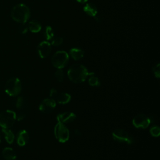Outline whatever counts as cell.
<instances>
[{
	"label": "cell",
	"instance_id": "cell-1",
	"mask_svg": "<svg viewBox=\"0 0 160 160\" xmlns=\"http://www.w3.org/2000/svg\"><path fill=\"white\" fill-rule=\"evenodd\" d=\"M94 74V72H89L87 68L80 64H72L68 71L69 79L74 83H81L84 81L88 76Z\"/></svg>",
	"mask_w": 160,
	"mask_h": 160
},
{
	"label": "cell",
	"instance_id": "cell-2",
	"mask_svg": "<svg viewBox=\"0 0 160 160\" xmlns=\"http://www.w3.org/2000/svg\"><path fill=\"white\" fill-rule=\"evenodd\" d=\"M31 15V11L28 6L20 3L14 6L11 11L12 19L18 22L23 24L26 23L29 19Z\"/></svg>",
	"mask_w": 160,
	"mask_h": 160
},
{
	"label": "cell",
	"instance_id": "cell-3",
	"mask_svg": "<svg viewBox=\"0 0 160 160\" xmlns=\"http://www.w3.org/2000/svg\"><path fill=\"white\" fill-rule=\"evenodd\" d=\"M4 89L6 93L9 96H16L21 91V82L18 78H11L6 81Z\"/></svg>",
	"mask_w": 160,
	"mask_h": 160
},
{
	"label": "cell",
	"instance_id": "cell-4",
	"mask_svg": "<svg viewBox=\"0 0 160 160\" xmlns=\"http://www.w3.org/2000/svg\"><path fill=\"white\" fill-rule=\"evenodd\" d=\"M16 119V114L12 110H5L0 113V126L2 128H11Z\"/></svg>",
	"mask_w": 160,
	"mask_h": 160
},
{
	"label": "cell",
	"instance_id": "cell-5",
	"mask_svg": "<svg viewBox=\"0 0 160 160\" xmlns=\"http://www.w3.org/2000/svg\"><path fill=\"white\" fill-rule=\"evenodd\" d=\"M69 54L64 51L56 52L51 58V62L54 67L58 69H62L69 62Z\"/></svg>",
	"mask_w": 160,
	"mask_h": 160
},
{
	"label": "cell",
	"instance_id": "cell-6",
	"mask_svg": "<svg viewBox=\"0 0 160 160\" xmlns=\"http://www.w3.org/2000/svg\"><path fill=\"white\" fill-rule=\"evenodd\" d=\"M54 134L56 139L62 143L66 142L69 138V131L65 124L58 122L54 128Z\"/></svg>",
	"mask_w": 160,
	"mask_h": 160
},
{
	"label": "cell",
	"instance_id": "cell-7",
	"mask_svg": "<svg viewBox=\"0 0 160 160\" xmlns=\"http://www.w3.org/2000/svg\"><path fill=\"white\" fill-rule=\"evenodd\" d=\"M151 119L144 114H139L134 117L132 119L133 126L139 129H146L151 124Z\"/></svg>",
	"mask_w": 160,
	"mask_h": 160
},
{
	"label": "cell",
	"instance_id": "cell-8",
	"mask_svg": "<svg viewBox=\"0 0 160 160\" xmlns=\"http://www.w3.org/2000/svg\"><path fill=\"white\" fill-rule=\"evenodd\" d=\"M56 106V103L54 99L46 98L42 100V101L41 102L39 106V109L42 112L49 113L53 111Z\"/></svg>",
	"mask_w": 160,
	"mask_h": 160
},
{
	"label": "cell",
	"instance_id": "cell-9",
	"mask_svg": "<svg viewBox=\"0 0 160 160\" xmlns=\"http://www.w3.org/2000/svg\"><path fill=\"white\" fill-rule=\"evenodd\" d=\"M37 49L39 57L42 59L46 58L51 53V46L49 42L42 41L38 45Z\"/></svg>",
	"mask_w": 160,
	"mask_h": 160
},
{
	"label": "cell",
	"instance_id": "cell-10",
	"mask_svg": "<svg viewBox=\"0 0 160 160\" xmlns=\"http://www.w3.org/2000/svg\"><path fill=\"white\" fill-rule=\"evenodd\" d=\"M128 133L122 129H116L112 132V136L114 140L119 142H126L129 138Z\"/></svg>",
	"mask_w": 160,
	"mask_h": 160
},
{
	"label": "cell",
	"instance_id": "cell-11",
	"mask_svg": "<svg viewBox=\"0 0 160 160\" xmlns=\"http://www.w3.org/2000/svg\"><path fill=\"white\" fill-rule=\"evenodd\" d=\"M76 114L72 112H64L63 113L59 114L56 117L58 121L63 124L71 122L76 119Z\"/></svg>",
	"mask_w": 160,
	"mask_h": 160
},
{
	"label": "cell",
	"instance_id": "cell-12",
	"mask_svg": "<svg viewBox=\"0 0 160 160\" xmlns=\"http://www.w3.org/2000/svg\"><path fill=\"white\" fill-rule=\"evenodd\" d=\"M83 10L84 12L94 18H95L96 20H98V18H96L97 14H98V9L97 7L93 3H87L83 8Z\"/></svg>",
	"mask_w": 160,
	"mask_h": 160
},
{
	"label": "cell",
	"instance_id": "cell-13",
	"mask_svg": "<svg viewBox=\"0 0 160 160\" xmlns=\"http://www.w3.org/2000/svg\"><path fill=\"white\" fill-rule=\"evenodd\" d=\"M29 141V134L26 130H21L19 132L17 137V143L20 146L26 145Z\"/></svg>",
	"mask_w": 160,
	"mask_h": 160
},
{
	"label": "cell",
	"instance_id": "cell-14",
	"mask_svg": "<svg viewBox=\"0 0 160 160\" xmlns=\"http://www.w3.org/2000/svg\"><path fill=\"white\" fill-rule=\"evenodd\" d=\"M2 155L6 160H15L16 159V153L11 148H4L2 151Z\"/></svg>",
	"mask_w": 160,
	"mask_h": 160
},
{
	"label": "cell",
	"instance_id": "cell-15",
	"mask_svg": "<svg viewBox=\"0 0 160 160\" xmlns=\"http://www.w3.org/2000/svg\"><path fill=\"white\" fill-rule=\"evenodd\" d=\"M69 54L71 57L74 60H79L82 58L84 54V52L80 48H72L69 50Z\"/></svg>",
	"mask_w": 160,
	"mask_h": 160
},
{
	"label": "cell",
	"instance_id": "cell-16",
	"mask_svg": "<svg viewBox=\"0 0 160 160\" xmlns=\"http://www.w3.org/2000/svg\"><path fill=\"white\" fill-rule=\"evenodd\" d=\"M71 99L70 94L66 92H61L56 96L57 102L61 104H66L68 103Z\"/></svg>",
	"mask_w": 160,
	"mask_h": 160
},
{
	"label": "cell",
	"instance_id": "cell-17",
	"mask_svg": "<svg viewBox=\"0 0 160 160\" xmlns=\"http://www.w3.org/2000/svg\"><path fill=\"white\" fill-rule=\"evenodd\" d=\"M28 29L31 32H34V33L38 32L41 29V23L39 21H36V20L31 21L29 22V24L28 25Z\"/></svg>",
	"mask_w": 160,
	"mask_h": 160
},
{
	"label": "cell",
	"instance_id": "cell-18",
	"mask_svg": "<svg viewBox=\"0 0 160 160\" xmlns=\"http://www.w3.org/2000/svg\"><path fill=\"white\" fill-rule=\"evenodd\" d=\"M2 131L4 133V138L8 143L12 144L14 140V134L12 131L9 129L2 128Z\"/></svg>",
	"mask_w": 160,
	"mask_h": 160
},
{
	"label": "cell",
	"instance_id": "cell-19",
	"mask_svg": "<svg viewBox=\"0 0 160 160\" xmlns=\"http://www.w3.org/2000/svg\"><path fill=\"white\" fill-rule=\"evenodd\" d=\"M44 36L46 38V39L48 41L51 40L54 38V31L50 26H48L46 27L44 31Z\"/></svg>",
	"mask_w": 160,
	"mask_h": 160
},
{
	"label": "cell",
	"instance_id": "cell-20",
	"mask_svg": "<svg viewBox=\"0 0 160 160\" xmlns=\"http://www.w3.org/2000/svg\"><path fill=\"white\" fill-rule=\"evenodd\" d=\"M88 83L90 86H99L101 84L99 79L96 76H94L92 75H91V76H90L89 78Z\"/></svg>",
	"mask_w": 160,
	"mask_h": 160
},
{
	"label": "cell",
	"instance_id": "cell-21",
	"mask_svg": "<svg viewBox=\"0 0 160 160\" xmlns=\"http://www.w3.org/2000/svg\"><path fill=\"white\" fill-rule=\"evenodd\" d=\"M149 132L152 136L158 137L160 134V128L159 126H153L150 128Z\"/></svg>",
	"mask_w": 160,
	"mask_h": 160
},
{
	"label": "cell",
	"instance_id": "cell-22",
	"mask_svg": "<svg viewBox=\"0 0 160 160\" xmlns=\"http://www.w3.org/2000/svg\"><path fill=\"white\" fill-rule=\"evenodd\" d=\"M63 42V39L60 36H54V38L51 39V44L55 46H59L62 44Z\"/></svg>",
	"mask_w": 160,
	"mask_h": 160
},
{
	"label": "cell",
	"instance_id": "cell-23",
	"mask_svg": "<svg viewBox=\"0 0 160 160\" xmlns=\"http://www.w3.org/2000/svg\"><path fill=\"white\" fill-rule=\"evenodd\" d=\"M55 77L59 82H62L64 79V72L62 69H58L55 72Z\"/></svg>",
	"mask_w": 160,
	"mask_h": 160
},
{
	"label": "cell",
	"instance_id": "cell-24",
	"mask_svg": "<svg viewBox=\"0 0 160 160\" xmlns=\"http://www.w3.org/2000/svg\"><path fill=\"white\" fill-rule=\"evenodd\" d=\"M152 72L154 75V76L156 78H160V64L159 63H158L155 64L152 67Z\"/></svg>",
	"mask_w": 160,
	"mask_h": 160
},
{
	"label": "cell",
	"instance_id": "cell-25",
	"mask_svg": "<svg viewBox=\"0 0 160 160\" xmlns=\"http://www.w3.org/2000/svg\"><path fill=\"white\" fill-rule=\"evenodd\" d=\"M24 105V99L22 97L19 96L18 98L16 103V106L18 109H21L22 107Z\"/></svg>",
	"mask_w": 160,
	"mask_h": 160
},
{
	"label": "cell",
	"instance_id": "cell-26",
	"mask_svg": "<svg viewBox=\"0 0 160 160\" xmlns=\"http://www.w3.org/2000/svg\"><path fill=\"white\" fill-rule=\"evenodd\" d=\"M28 30V27L27 25L25 24V23L22 24L19 27V31L21 34H25L27 32Z\"/></svg>",
	"mask_w": 160,
	"mask_h": 160
},
{
	"label": "cell",
	"instance_id": "cell-27",
	"mask_svg": "<svg viewBox=\"0 0 160 160\" xmlns=\"http://www.w3.org/2000/svg\"><path fill=\"white\" fill-rule=\"evenodd\" d=\"M58 94V92H57V90L55 89H51L49 91V96L51 98H54V97H56Z\"/></svg>",
	"mask_w": 160,
	"mask_h": 160
},
{
	"label": "cell",
	"instance_id": "cell-28",
	"mask_svg": "<svg viewBox=\"0 0 160 160\" xmlns=\"http://www.w3.org/2000/svg\"><path fill=\"white\" fill-rule=\"evenodd\" d=\"M134 141H135V140H134V138L132 136H131V135H129V138H128V141H127V142H126V143L128 144H132L134 142Z\"/></svg>",
	"mask_w": 160,
	"mask_h": 160
},
{
	"label": "cell",
	"instance_id": "cell-29",
	"mask_svg": "<svg viewBox=\"0 0 160 160\" xmlns=\"http://www.w3.org/2000/svg\"><path fill=\"white\" fill-rule=\"evenodd\" d=\"M24 117H25V115L24 114H20L18 116V118H16V119H18V121H21L24 118Z\"/></svg>",
	"mask_w": 160,
	"mask_h": 160
},
{
	"label": "cell",
	"instance_id": "cell-30",
	"mask_svg": "<svg viewBox=\"0 0 160 160\" xmlns=\"http://www.w3.org/2000/svg\"><path fill=\"white\" fill-rule=\"evenodd\" d=\"M77 2L81 3V4H84L85 2H86L88 1V0H76Z\"/></svg>",
	"mask_w": 160,
	"mask_h": 160
},
{
	"label": "cell",
	"instance_id": "cell-31",
	"mask_svg": "<svg viewBox=\"0 0 160 160\" xmlns=\"http://www.w3.org/2000/svg\"><path fill=\"white\" fill-rule=\"evenodd\" d=\"M74 133H75L77 136L81 135V132H80V131H79L78 129H76V130L74 131Z\"/></svg>",
	"mask_w": 160,
	"mask_h": 160
},
{
	"label": "cell",
	"instance_id": "cell-32",
	"mask_svg": "<svg viewBox=\"0 0 160 160\" xmlns=\"http://www.w3.org/2000/svg\"><path fill=\"white\" fill-rule=\"evenodd\" d=\"M1 142V134H0V142Z\"/></svg>",
	"mask_w": 160,
	"mask_h": 160
}]
</instances>
